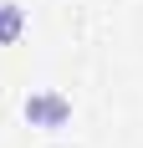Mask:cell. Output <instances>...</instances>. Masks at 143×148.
<instances>
[{
	"label": "cell",
	"instance_id": "cell-1",
	"mask_svg": "<svg viewBox=\"0 0 143 148\" xmlns=\"http://www.w3.org/2000/svg\"><path fill=\"white\" fill-rule=\"evenodd\" d=\"M21 118H26L31 128L56 133V128H67V123H72V97H67V92H56V87H36L26 102H21Z\"/></svg>",
	"mask_w": 143,
	"mask_h": 148
},
{
	"label": "cell",
	"instance_id": "cell-2",
	"mask_svg": "<svg viewBox=\"0 0 143 148\" xmlns=\"http://www.w3.org/2000/svg\"><path fill=\"white\" fill-rule=\"evenodd\" d=\"M21 36H26V5L0 0V46H15Z\"/></svg>",
	"mask_w": 143,
	"mask_h": 148
}]
</instances>
